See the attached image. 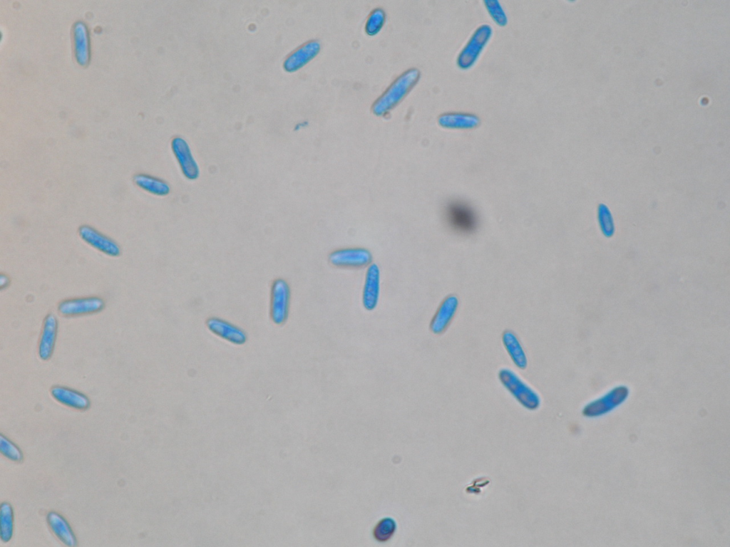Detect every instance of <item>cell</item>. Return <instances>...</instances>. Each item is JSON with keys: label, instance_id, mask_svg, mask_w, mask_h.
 I'll list each match as a JSON object with an SVG mask.
<instances>
[{"label": "cell", "instance_id": "ffe728a7", "mask_svg": "<svg viewBox=\"0 0 730 547\" xmlns=\"http://www.w3.org/2000/svg\"><path fill=\"white\" fill-rule=\"evenodd\" d=\"M135 184L153 194L164 196L170 190V186L164 181L146 174H139L133 177Z\"/></svg>", "mask_w": 730, "mask_h": 547}, {"label": "cell", "instance_id": "7c38bea8", "mask_svg": "<svg viewBox=\"0 0 730 547\" xmlns=\"http://www.w3.org/2000/svg\"><path fill=\"white\" fill-rule=\"evenodd\" d=\"M380 291V271L379 266L371 264L366 271L363 290V305L366 310L374 309L378 303Z\"/></svg>", "mask_w": 730, "mask_h": 547}, {"label": "cell", "instance_id": "3957f363", "mask_svg": "<svg viewBox=\"0 0 730 547\" xmlns=\"http://www.w3.org/2000/svg\"><path fill=\"white\" fill-rule=\"evenodd\" d=\"M446 217L451 226L460 234L473 231L478 223L475 211L464 202H452L447 207Z\"/></svg>", "mask_w": 730, "mask_h": 547}, {"label": "cell", "instance_id": "4fadbf2b", "mask_svg": "<svg viewBox=\"0 0 730 547\" xmlns=\"http://www.w3.org/2000/svg\"><path fill=\"white\" fill-rule=\"evenodd\" d=\"M207 328L217 336L234 344L245 342V333L237 326L220 318H211L207 321Z\"/></svg>", "mask_w": 730, "mask_h": 547}, {"label": "cell", "instance_id": "603a6c76", "mask_svg": "<svg viewBox=\"0 0 730 547\" xmlns=\"http://www.w3.org/2000/svg\"><path fill=\"white\" fill-rule=\"evenodd\" d=\"M396 523L391 518L381 519L374 529V536L380 542L389 541L396 531Z\"/></svg>", "mask_w": 730, "mask_h": 547}, {"label": "cell", "instance_id": "8fae6325", "mask_svg": "<svg viewBox=\"0 0 730 547\" xmlns=\"http://www.w3.org/2000/svg\"><path fill=\"white\" fill-rule=\"evenodd\" d=\"M458 306L455 296H447L439 306L431 322V330L435 334L442 333L453 318Z\"/></svg>", "mask_w": 730, "mask_h": 547}, {"label": "cell", "instance_id": "7402d4cb", "mask_svg": "<svg viewBox=\"0 0 730 547\" xmlns=\"http://www.w3.org/2000/svg\"><path fill=\"white\" fill-rule=\"evenodd\" d=\"M386 20L384 11L381 8L372 10L367 17L365 31L369 36L377 34L383 27Z\"/></svg>", "mask_w": 730, "mask_h": 547}, {"label": "cell", "instance_id": "44dd1931", "mask_svg": "<svg viewBox=\"0 0 730 547\" xmlns=\"http://www.w3.org/2000/svg\"><path fill=\"white\" fill-rule=\"evenodd\" d=\"M0 522L1 538L4 542H8L13 534L14 516L12 508L7 502H4L1 505Z\"/></svg>", "mask_w": 730, "mask_h": 547}, {"label": "cell", "instance_id": "8992f818", "mask_svg": "<svg viewBox=\"0 0 730 547\" xmlns=\"http://www.w3.org/2000/svg\"><path fill=\"white\" fill-rule=\"evenodd\" d=\"M104 306V301L98 297H86L65 300L58 306L61 315L73 316L98 312Z\"/></svg>", "mask_w": 730, "mask_h": 547}, {"label": "cell", "instance_id": "277c9868", "mask_svg": "<svg viewBox=\"0 0 730 547\" xmlns=\"http://www.w3.org/2000/svg\"><path fill=\"white\" fill-rule=\"evenodd\" d=\"M290 291L288 283L282 278L275 280L271 288L270 316L277 325L283 324L288 316Z\"/></svg>", "mask_w": 730, "mask_h": 547}, {"label": "cell", "instance_id": "d6986e66", "mask_svg": "<svg viewBox=\"0 0 730 547\" xmlns=\"http://www.w3.org/2000/svg\"><path fill=\"white\" fill-rule=\"evenodd\" d=\"M73 37L77 61L80 64L85 65L89 59V44L87 29L83 23L76 24Z\"/></svg>", "mask_w": 730, "mask_h": 547}, {"label": "cell", "instance_id": "5bb4252c", "mask_svg": "<svg viewBox=\"0 0 730 547\" xmlns=\"http://www.w3.org/2000/svg\"><path fill=\"white\" fill-rule=\"evenodd\" d=\"M57 335V321L53 314H48L43 324L38 343V355L48 360L52 355Z\"/></svg>", "mask_w": 730, "mask_h": 547}, {"label": "cell", "instance_id": "5b68a950", "mask_svg": "<svg viewBox=\"0 0 730 547\" xmlns=\"http://www.w3.org/2000/svg\"><path fill=\"white\" fill-rule=\"evenodd\" d=\"M499 379L524 405L534 407L538 404V397L511 370L503 368L498 373Z\"/></svg>", "mask_w": 730, "mask_h": 547}, {"label": "cell", "instance_id": "cb8c5ba5", "mask_svg": "<svg viewBox=\"0 0 730 547\" xmlns=\"http://www.w3.org/2000/svg\"><path fill=\"white\" fill-rule=\"evenodd\" d=\"M483 3L488 14L496 24L500 26H504L507 24V16L498 1L485 0Z\"/></svg>", "mask_w": 730, "mask_h": 547}, {"label": "cell", "instance_id": "d4e9b609", "mask_svg": "<svg viewBox=\"0 0 730 547\" xmlns=\"http://www.w3.org/2000/svg\"><path fill=\"white\" fill-rule=\"evenodd\" d=\"M1 452L14 462H21L23 454L19 448L2 434L0 436Z\"/></svg>", "mask_w": 730, "mask_h": 547}, {"label": "cell", "instance_id": "ba28073f", "mask_svg": "<svg viewBox=\"0 0 730 547\" xmlns=\"http://www.w3.org/2000/svg\"><path fill=\"white\" fill-rule=\"evenodd\" d=\"M329 260L336 266L361 267L369 264L371 254L364 249H345L332 252Z\"/></svg>", "mask_w": 730, "mask_h": 547}, {"label": "cell", "instance_id": "52a82bcc", "mask_svg": "<svg viewBox=\"0 0 730 547\" xmlns=\"http://www.w3.org/2000/svg\"><path fill=\"white\" fill-rule=\"evenodd\" d=\"M78 234L85 242L106 255L118 256L120 254V248L117 243L93 227L81 226L78 229Z\"/></svg>", "mask_w": 730, "mask_h": 547}, {"label": "cell", "instance_id": "e0dca14e", "mask_svg": "<svg viewBox=\"0 0 730 547\" xmlns=\"http://www.w3.org/2000/svg\"><path fill=\"white\" fill-rule=\"evenodd\" d=\"M438 124L443 127L451 129H471L479 125L480 118L473 114L447 113L438 118Z\"/></svg>", "mask_w": 730, "mask_h": 547}, {"label": "cell", "instance_id": "7a4b0ae2", "mask_svg": "<svg viewBox=\"0 0 730 547\" xmlns=\"http://www.w3.org/2000/svg\"><path fill=\"white\" fill-rule=\"evenodd\" d=\"M492 33L493 29L488 24H483L476 28L458 54L457 65L460 68L468 69L476 62Z\"/></svg>", "mask_w": 730, "mask_h": 547}, {"label": "cell", "instance_id": "2e32d148", "mask_svg": "<svg viewBox=\"0 0 730 547\" xmlns=\"http://www.w3.org/2000/svg\"><path fill=\"white\" fill-rule=\"evenodd\" d=\"M51 393L57 401L74 409L83 410L90 405V401L85 395L66 387H53Z\"/></svg>", "mask_w": 730, "mask_h": 547}, {"label": "cell", "instance_id": "6da1fadb", "mask_svg": "<svg viewBox=\"0 0 730 547\" xmlns=\"http://www.w3.org/2000/svg\"><path fill=\"white\" fill-rule=\"evenodd\" d=\"M419 78L420 71L415 68L402 73L374 101L371 106L373 113L383 115L389 112L409 93Z\"/></svg>", "mask_w": 730, "mask_h": 547}, {"label": "cell", "instance_id": "30bf717a", "mask_svg": "<svg viewBox=\"0 0 730 547\" xmlns=\"http://www.w3.org/2000/svg\"><path fill=\"white\" fill-rule=\"evenodd\" d=\"M172 149L185 177L191 180L197 179L199 168L187 142L181 137H175L172 141Z\"/></svg>", "mask_w": 730, "mask_h": 547}, {"label": "cell", "instance_id": "9c48e42d", "mask_svg": "<svg viewBox=\"0 0 730 547\" xmlns=\"http://www.w3.org/2000/svg\"><path fill=\"white\" fill-rule=\"evenodd\" d=\"M320 48L321 44L317 40L304 43L287 56L284 62V69L293 72L301 68L318 54Z\"/></svg>", "mask_w": 730, "mask_h": 547}, {"label": "cell", "instance_id": "9a60e30c", "mask_svg": "<svg viewBox=\"0 0 730 547\" xmlns=\"http://www.w3.org/2000/svg\"><path fill=\"white\" fill-rule=\"evenodd\" d=\"M47 522L55 536L65 545L68 546H76L77 540L67 521L55 511H50L47 514Z\"/></svg>", "mask_w": 730, "mask_h": 547}, {"label": "cell", "instance_id": "ac0fdd59", "mask_svg": "<svg viewBox=\"0 0 730 547\" xmlns=\"http://www.w3.org/2000/svg\"><path fill=\"white\" fill-rule=\"evenodd\" d=\"M502 340L514 364L520 369H525L528 363L527 357L515 334L510 330H506L503 334Z\"/></svg>", "mask_w": 730, "mask_h": 547}]
</instances>
